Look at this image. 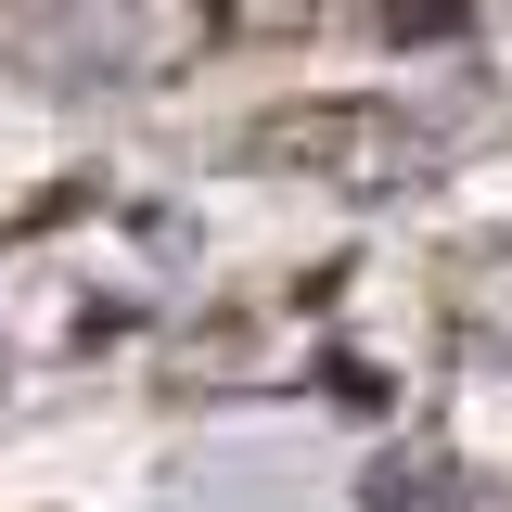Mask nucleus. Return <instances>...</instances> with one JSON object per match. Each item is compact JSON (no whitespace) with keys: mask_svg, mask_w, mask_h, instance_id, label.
I'll use <instances>...</instances> for the list:
<instances>
[{"mask_svg":"<svg viewBox=\"0 0 512 512\" xmlns=\"http://www.w3.org/2000/svg\"><path fill=\"white\" fill-rule=\"evenodd\" d=\"M256 167H282V180H320L346 192V205H410V192L436 180V128L372 103V90H320V103H269L244 128Z\"/></svg>","mask_w":512,"mask_h":512,"instance_id":"nucleus-1","label":"nucleus"},{"mask_svg":"<svg viewBox=\"0 0 512 512\" xmlns=\"http://www.w3.org/2000/svg\"><path fill=\"white\" fill-rule=\"evenodd\" d=\"M218 39H231V0H77V13H64L77 77H116V90L192 77Z\"/></svg>","mask_w":512,"mask_h":512,"instance_id":"nucleus-2","label":"nucleus"},{"mask_svg":"<svg viewBox=\"0 0 512 512\" xmlns=\"http://www.w3.org/2000/svg\"><path fill=\"white\" fill-rule=\"evenodd\" d=\"M410 26H423V39H448V26H461V0H397V39H410Z\"/></svg>","mask_w":512,"mask_h":512,"instance_id":"nucleus-3","label":"nucleus"},{"mask_svg":"<svg viewBox=\"0 0 512 512\" xmlns=\"http://www.w3.org/2000/svg\"><path fill=\"white\" fill-rule=\"evenodd\" d=\"M13 13H52V26H64V13H77V0H13Z\"/></svg>","mask_w":512,"mask_h":512,"instance_id":"nucleus-4","label":"nucleus"}]
</instances>
